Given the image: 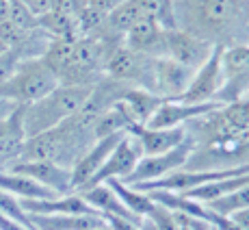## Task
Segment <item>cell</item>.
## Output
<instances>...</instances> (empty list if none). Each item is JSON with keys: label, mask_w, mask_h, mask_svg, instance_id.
I'll list each match as a JSON object with an SVG mask.
<instances>
[{"label": "cell", "mask_w": 249, "mask_h": 230, "mask_svg": "<svg viewBox=\"0 0 249 230\" xmlns=\"http://www.w3.org/2000/svg\"><path fill=\"white\" fill-rule=\"evenodd\" d=\"M223 83L214 102L236 104L249 100V44H232L221 48Z\"/></svg>", "instance_id": "cell-4"}, {"label": "cell", "mask_w": 249, "mask_h": 230, "mask_svg": "<svg viewBox=\"0 0 249 230\" xmlns=\"http://www.w3.org/2000/svg\"><path fill=\"white\" fill-rule=\"evenodd\" d=\"M193 152H195V139L189 133V137L180 146H176L174 150L162 152V154H154V156H141L135 172L124 183L130 187H137V185H147V183H154V180H160L165 176L182 170V167H186V163L193 156Z\"/></svg>", "instance_id": "cell-5"}, {"label": "cell", "mask_w": 249, "mask_h": 230, "mask_svg": "<svg viewBox=\"0 0 249 230\" xmlns=\"http://www.w3.org/2000/svg\"><path fill=\"white\" fill-rule=\"evenodd\" d=\"M20 63H22V59L13 50H4L2 55H0V85L7 83V80L16 74Z\"/></svg>", "instance_id": "cell-28"}, {"label": "cell", "mask_w": 249, "mask_h": 230, "mask_svg": "<svg viewBox=\"0 0 249 230\" xmlns=\"http://www.w3.org/2000/svg\"><path fill=\"white\" fill-rule=\"evenodd\" d=\"M176 26L214 44V35L249 33V0H174Z\"/></svg>", "instance_id": "cell-1"}, {"label": "cell", "mask_w": 249, "mask_h": 230, "mask_svg": "<svg viewBox=\"0 0 249 230\" xmlns=\"http://www.w3.org/2000/svg\"><path fill=\"white\" fill-rule=\"evenodd\" d=\"M165 31L167 28H162L154 20L143 18L130 31L124 33L122 46L143 57H150V59H162L165 57Z\"/></svg>", "instance_id": "cell-14"}, {"label": "cell", "mask_w": 249, "mask_h": 230, "mask_svg": "<svg viewBox=\"0 0 249 230\" xmlns=\"http://www.w3.org/2000/svg\"><path fill=\"white\" fill-rule=\"evenodd\" d=\"M130 135L137 139L143 156H154V154H162V152H169V150H174L176 146H180V143L189 137V128L139 126V128H132Z\"/></svg>", "instance_id": "cell-16"}, {"label": "cell", "mask_w": 249, "mask_h": 230, "mask_svg": "<svg viewBox=\"0 0 249 230\" xmlns=\"http://www.w3.org/2000/svg\"><path fill=\"white\" fill-rule=\"evenodd\" d=\"M180 230H195V228H191V226H186V224H180Z\"/></svg>", "instance_id": "cell-38"}, {"label": "cell", "mask_w": 249, "mask_h": 230, "mask_svg": "<svg viewBox=\"0 0 249 230\" xmlns=\"http://www.w3.org/2000/svg\"><path fill=\"white\" fill-rule=\"evenodd\" d=\"M139 11L143 18L154 20L162 28H178L176 26V13H174V0H137Z\"/></svg>", "instance_id": "cell-24"}, {"label": "cell", "mask_w": 249, "mask_h": 230, "mask_svg": "<svg viewBox=\"0 0 249 230\" xmlns=\"http://www.w3.org/2000/svg\"><path fill=\"white\" fill-rule=\"evenodd\" d=\"M89 230H111L107 226V224H102V226H93V228H89Z\"/></svg>", "instance_id": "cell-37"}, {"label": "cell", "mask_w": 249, "mask_h": 230, "mask_svg": "<svg viewBox=\"0 0 249 230\" xmlns=\"http://www.w3.org/2000/svg\"><path fill=\"white\" fill-rule=\"evenodd\" d=\"M214 44L195 37L191 33L182 31V28H169L165 31V57L176 63L184 65V68L197 70L208 61L213 55Z\"/></svg>", "instance_id": "cell-7"}, {"label": "cell", "mask_w": 249, "mask_h": 230, "mask_svg": "<svg viewBox=\"0 0 249 230\" xmlns=\"http://www.w3.org/2000/svg\"><path fill=\"white\" fill-rule=\"evenodd\" d=\"M37 26H39L50 39H65V41L80 39L78 18L65 16V13H59V11H48L44 16H39L37 18Z\"/></svg>", "instance_id": "cell-22"}, {"label": "cell", "mask_w": 249, "mask_h": 230, "mask_svg": "<svg viewBox=\"0 0 249 230\" xmlns=\"http://www.w3.org/2000/svg\"><path fill=\"white\" fill-rule=\"evenodd\" d=\"M35 230H89L107 224L100 215H28Z\"/></svg>", "instance_id": "cell-21"}, {"label": "cell", "mask_w": 249, "mask_h": 230, "mask_svg": "<svg viewBox=\"0 0 249 230\" xmlns=\"http://www.w3.org/2000/svg\"><path fill=\"white\" fill-rule=\"evenodd\" d=\"M122 2H126V0H87V7L104 13V16H108V13H111L113 9H117Z\"/></svg>", "instance_id": "cell-31"}, {"label": "cell", "mask_w": 249, "mask_h": 230, "mask_svg": "<svg viewBox=\"0 0 249 230\" xmlns=\"http://www.w3.org/2000/svg\"><path fill=\"white\" fill-rule=\"evenodd\" d=\"M9 22L16 24V26L24 28V31H33L37 26V16H33L24 4H20L18 0H9Z\"/></svg>", "instance_id": "cell-27"}, {"label": "cell", "mask_w": 249, "mask_h": 230, "mask_svg": "<svg viewBox=\"0 0 249 230\" xmlns=\"http://www.w3.org/2000/svg\"><path fill=\"white\" fill-rule=\"evenodd\" d=\"M54 87H59L54 72L41 59H28L18 65L16 74L7 83L0 85V98L18 107H28L48 96Z\"/></svg>", "instance_id": "cell-3"}, {"label": "cell", "mask_w": 249, "mask_h": 230, "mask_svg": "<svg viewBox=\"0 0 249 230\" xmlns=\"http://www.w3.org/2000/svg\"><path fill=\"white\" fill-rule=\"evenodd\" d=\"M7 170L37 180V183L44 185L46 189L54 191L56 195H65V193H71V191H74L71 189V172L68 167L56 165V163H50V161H16V163H11Z\"/></svg>", "instance_id": "cell-13"}, {"label": "cell", "mask_w": 249, "mask_h": 230, "mask_svg": "<svg viewBox=\"0 0 249 230\" xmlns=\"http://www.w3.org/2000/svg\"><path fill=\"white\" fill-rule=\"evenodd\" d=\"M223 104L219 102H204V104H189L180 100H162V104L154 111L147 128H186V124H193L206 115L219 111Z\"/></svg>", "instance_id": "cell-10"}, {"label": "cell", "mask_w": 249, "mask_h": 230, "mask_svg": "<svg viewBox=\"0 0 249 230\" xmlns=\"http://www.w3.org/2000/svg\"><path fill=\"white\" fill-rule=\"evenodd\" d=\"M154 61L150 57H143L139 52L128 50L126 46H115L107 57L104 63V74L107 78L117 80V83L130 85L139 89H152V72H154Z\"/></svg>", "instance_id": "cell-6"}, {"label": "cell", "mask_w": 249, "mask_h": 230, "mask_svg": "<svg viewBox=\"0 0 249 230\" xmlns=\"http://www.w3.org/2000/svg\"><path fill=\"white\" fill-rule=\"evenodd\" d=\"M76 193H80V198H83L102 219L119 217V219H126V222H132V224L141 222L137 215H132L130 211L124 207L122 200L117 198V193H115V191L111 189V185H107V183L87 187V189H80V191H76Z\"/></svg>", "instance_id": "cell-15"}, {"label": "cell", "mask_w": 249, "mask_h": 230, "mask_svg": "<svg viewBox=\"0 0 249 230\" xmlns=\"http://www.w3.org/2000/svg\"><path fill=\"white\" fill-rule=\"evenodd\" d=\"M0 170H2V165H0Z\"/></svg>", "instance_id": "cell-40"}, {"label": "cell", "mask_w": 249, "mask_h": 230, "mask_svg": "<svg viewBox=\"0 0 249 230\" xmlns=\"http://www.w3.org/2000/svg\"><path fill=\"white\" fill-rule=\"evenodd\" d=\"M147 222L152 224L156 230H180V224L178 219H176V213L169 209H165L162 204H154V209L150 211V215L147 217Z\"/></svg>", "instance_id": "cell-26"}, {"label": "cell", "mask_w": 249, "mask_h": 230, "mask_svg": "<svg viewBox=\"0 0 249 230\" xmlns=\"http://www.w3.org/2000/svg\"><path fill=\"white\" fill-rule=\"evenodd\" d=\"M4 50H7V46H4V44H2V41H0V55H2V52H4Z\"/></svg>", "instance_id": "cell-39"}, {"label": "cell", "mask_w": 249, "mask_h": 230, "mask_svg": "<svg viewBox=\"0 0 249 230\" xmlns=\"http://www.w3.org/2000/svg\"><path fill=\"white\" fill-rule=\"evenodd\" d=\"M93 87H70V85H59L41 100L22 107V122L26 137H35L39 133L52 131L59 124H63L71 117L83 102L87 100Z\"/></svg>", "instance_id": "cell-2"}, {"label": "cell", "mask_w": 249, "mask_h": 230, "mask_svg": "<svg viewBox=\"0 0 249 230\" xmlns=\"http://www.w3.org/2000/svg\"><path fill=\"white\" fill-rule=\"evenodd\" d=\"M0 189L11 193L13 198H18L20 202L24 200H48L56 198L54 191L46 189L44 185H39L37 180L28 178L24 174H16L9 170H0Z\"/></svg>", "instance_id": "cell-20"}, {"label": "cell", "mask_w": 249, "mask_h": 230, "mask_svg": "<svg viewBox=\"0 0 249 230\" xmlns=\"http://www.w3.org/2000/svg\"><path fill=\"white\" fill-rule=\"evenodd\" d=\"M16 109H18V104H13V102H9V100L0 98V122H4L9 115L16 111Z\"/></svg>", "instance_id": "cell-34"}, {"label": "cell", "mask_w": 249, "mask_h": 230, "mask_svg": "<svg viewBox=\"0 0 249 230\" xmlns=\"http://www.w3.org/2000/svg\"><path fill=\"white\" fill-rule=\"evenodd\" d=\"M18 2L24 4V7L37 18L44 16L48 11H52V0H18Z\"/></svg>", "instance_id": "cell-30"}, {"label": "cell", "mask_w": 249, "mask_h": 230, "mask_svg": "<svg viewBox=\"0 0 249 230\" xmlns=\"http://www.w3.org/2000/svg\"><path fill=\"white\" fill-rule=\"evenodd\" d=\"M87 7V0H52V11L65 13V16L78 18Z\"/></svg>", "instance_id": "cell-29"}, {"label": "cell", "mask_w": 249, "mask_h": 230, "mask_svg": "<svg viewBox=\"0 0 249 230\" xmlns=\"http://www.w3.org/2000/svg\"><path fill=\"white\" fill-rule=\"evenodd\" d=\"M193 74H195V70L184 68V65L176 63V61L167 59V57L156 59L154 72H152V89L150 92L162 100H178L180 96L186 92Z\"/></svg>", "instance_id": "cell-11"}, {"label": "cell", "mask_w": 249, "mask_h": 230, "mask_svg": "<svg viewBox=\"0 0 249 230\" xmlns=\"http://www.w3.org/2000/svg\"><path fill=\"white\" fill-rule=\"evenodd\" d=\"M26 139L28 137L22 122V107H18L4 122H0V165L2 170H7L11 163L20 159Z\"/></svg>", "instance_id": "cell-18"}, {"label": "cell", "mask_w": 249, "mask_h": 230, "mask_svg": "<svg viewBox=\"0 0 249 230\" xmlns=\"http://www.w3.org/2000/svg\"><path fill=\"white\" fill-rule=\"evenodd\" d=\"M137 230H156V228L152 226L147 219H141V222H139V226H137Z\"/></svg>", "instance_id": "cell-36"}, {"label": "cell", "mask_w": 249, "mask_h": 230, "mask_svg": "<svg viewBox=\"0 0 249 230\" xmlns=\"http://www.w3.org/2000/svg\"><path fill=\"white\" fill-rule=\"evenodd\" d=\"M230 219H232L234 226L238 230H249V209H243V211H238V213L230 215Z\"/></svg>", "instance_id": "cell-32"}, {"label": "cell", "mask_w": 249, "mask_h": 230, "mask_svg": "<svg viewBox=\"0 0 249 230\" xmlns=\"http://www.w3.org/2000/svg\"><path fill=\"white\" fill-rule=\"evenodd\" d=\"M9 20V0H0V24Z\"/></svg>", "instance_id": "cell-35"}, {"label": "cell", "mask_w": 249, "mask_h": 230, "mask_svg": "<svg viewBox=\"0 0 249 230\" xmlns=\"http://www.w3.org/2000/svg\"><path fill=\"white\" fill-rule=\"evenodd\" d=\"M0 230H31V228H26L24 224L16 222V219H11V217H7V215L0 213Z\"/></svg>", "instance_id": "cell-33"}, {"label": "cell", "mask_w": 249, "mask_h": 230, "mask_svg": "<svg viewBox=\"0 0 249 230\" xmlns=\"http://www.w3.org/2000/svg\"><path fill=\"white\" fill-rule=\"evenodd\" d=\"M124 135H128V133L108 135V137H102V139H95V141L91 143L89 150L85 152L70 170L71 172V189L78 191V189H83L85 185H89V180L98 174V170L104 165V161H107L108 154L115 150V146L124 139Z\"/></svg>", "instance_id": "cell-12"}, {"label": "cell", "mask_w": 249, "mask_h": 230, "mask_svg": "<svg viewBox=\"0 0 249 230\" xmlns=\"http://www.w3.org/2000/svg\"><path fill=\"white\" fill-rule=\"evenodd\" d=\"M107 185H111V189L117 193V198L122 200L124 207L130 211L132 215H137L139 219L147 217V215H150V211L154 209L156 202L145 193V191H137L135 187L122 183V180H111V183H107Z\"/></svg>", "instance_id": "cell-23"}, {"label": "cell", "mask_w": 249, "mask_h": 230, "mask_svg": "<svg viewBox=\"0 0 249 230\" xmlns=\"http://www.w3.org/2000/svg\"><path fill=\"white\" fill-rule=\"evenodd\" d=\"M141 156H143V152H141V148H139L137 139L132 137L130 133L124 135V139L115 146V150L108 154V159L104 161V165L98 170V174H95L93 178L89 180V185H85L83 189L93 187V185L111 183V180H122L124 183V180L135 172V167H137V163L141 161Z\"/></svg>", "instance_id": "cell-8"}, {"label": "cell", "mask_w": 249, "mask_h": 230, "mask_svg": "<svg viewBox=\"0 0 249 230\" xmlns=\"http://www.w3.org/2000/svg\"><path fill=\"white\" fill-rule=\"evenodd\" d=\"M119 102L124 104L128 117L132 122V128L145 126L150 122V117L154 115V111L162 104V98L154 96L147 89H139V87H128L126 92L119 96Z\"/></svg>", "instance_id": "cell-19"}, {"label": "cell", "mask_w": 249, "mask_h": 230, "mask_svg": "<svg viewBox=\"0 0 249 230\" xmlns=\"http://www.w3.org/2000/svg\"><path fill=\"white\" fill-rule=\"evenodd\" d=\"M221 48L223 46H214V50H213V55L208 57V61H206L202 68L195 70L186 92L178 98L180 102H189V104L214 102V98H217L219 89H221V83H223Z\"/></svg>", "instance_id": "cell-9"}, {"label": "cell", "mask_w": 249, "mask_h": 230, "mask_svg": "<svg viewBox=\"0 0 249 230\" xmlns=\"http://www.w3.org/2000/svg\"><path fill=\"white\" fill-rule=\"evenodd\" d=\"M210 211H214L217 215H221V217H230V215L238 213V211L243 209H249V185L241 187V189L232 191V193L223 195V198L214 200V202L206 204Z\"/></svg>", "instance_id": "cell-25"}, {"label": "cell", "mask_w": 249, "mask_h": 230, "mask_svg": "<svg viewBox=\"0 0 249 230\" xmlns=\"http://www.w3.org/2000/svg\"><path fill=\"white\" fill-rule=\"evenodd\" d=\"M20 204L26 215H98L76 191L48 200H24Z\"/></svg>", "instance_id": "cell-17"}]
</instances>
